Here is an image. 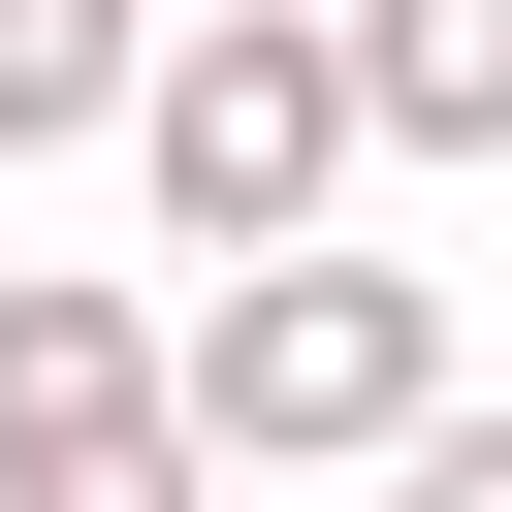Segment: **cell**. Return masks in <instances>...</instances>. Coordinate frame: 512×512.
<instances>
[{"label": "cell", "instance_id": "obj_1", "mask_svg": "<svg viewBox=\"0 0 512 512\" xmlns=\"http://www.w3.org/2000/svg\"><path fill=\"white\" fill-rule=\"evenodd\" d=\"M384 160V96H352V0H192L160 32V96H128V192H160V256H320V192Z\"/></svg>", "mask_w": 512, "mask_h": 512}, {"label": "cell", "instance_id": "obj_6", "mask_svg": "<svg viewBox=\"0 0 512 512\" xmlns=\"http://www.w3.org/2000/svg\"><path fill=\"white\" fill-rule=\"evenodd\" d=\"M384 512H512V416H448V448H416V480H384Z\"/></svg>", "mask_w": 512, "mask_h": 512}, {"label": "cell", "instance_id": "obj_5", "mask_svg": "<svg viewBox=\"0 0 512 512\" xmlns=\"http://www.w3.org/2000/svg\"><path fill=\"white\" fill-rule=\"evenodd\" d=\"M160 96V0H0V160H96Z\"/></svg>", "mask_w": 512, "mask_h": 512}, {"label": "cell", "instance_id": "obj_2", "mask_svg": "<svg viewBox=\"0 0 512 512\" xmlns=\"http://www.w3.org/2000/svg\"><path fill=\"white\" fill-rule=\"evenodd\" d=\"M192 448H224V480H416V448H448V288H416V256H256V288H192Z\"/></svg>", "mask_w": 512, "mask_h": 512}, {"label": "cell", "instance_id": "obj_3", "mask_svg": "<svg viewBox=\"0 0 512 512\" xmlns=\"http://www.w3.org/2000/svg\"><path fill=\"white\" fill-rule=\"evenodd\" d=\"M0 512H224L192 448V320L96 256H0Z\"/></svg>", "mask_w": 512, "mask_h": 512}, {"label": "cell", "instance_id": "obj_4", "mask_svg": "<svg viewBox=\"0 0 512 512\" xmlns=\"http://www.w3.org/2000/svg\"><path fill=\"white\" fill-rule=\"evenodd\" d=\"M352 96L384 160H512V0H352Z\"/></svg>", "mask_w": 512, "mask_h": 512}]
</instances>
